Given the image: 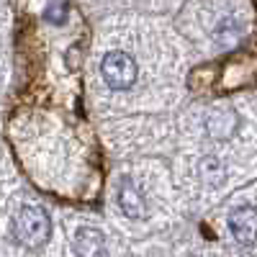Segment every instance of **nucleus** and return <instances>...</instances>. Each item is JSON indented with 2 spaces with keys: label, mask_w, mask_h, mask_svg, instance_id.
<instances>
[{
  "label": "nucleus",
  "mask_w": 257,
  "mask_h": 257,
  "mask_svg": "<svg viewBox=\"0 0 257 257\" xmlns=\"http://www.w3.org/2000/svg\"><path fill=\"white\" fill-rule=\"evenodd\" d=\"M118 206H121V211L126 213V216H132V219H142L144 213H147L144 198H142L139 188L132 180H123V185L118 190Z\"/></svg>",
  "instance_id": "5"
},
{
  "label": "nucleus",
  "mask_w": 257,
  "mask_h": 257,
  "mask_svg": "<svg viewBox=\"0 0 257 257\" xmlns=\"http://www.w3.org/2000/svg\"><path fill=\"white\" fill-rule=\"evenodd\" d=\"M201 178L208 183V185H219L224 180V170H221V162L216 157H206L201 160Z\"/></svg>",
  "instance_id": "7"
},
{
  "label": "nucleus",
  "mask_w": 257,
  "mask_h": 257,
  "mask_svg": "<svg viewBox=\"0 0 257 257\" xmlns=\"http://www.w3.org/2000/svg\"><path fill=\"white\" fill-rule=\"evenodd\" d=\"M100 75L111 90H128L137 82V62L126 52H108L100 62Z\"/></svg>",
  "instance_id": "2"
},
{
  "label": "nucleus",
  "mask_w": 257,
  "mask_h": 257,
  "mask_svg": "<svg viewBox=\"0 0 257 257\" xmlns=\"http://www.w3.org/2000/svg\"><path fill=\"white\" fill-rule=\"evenodd\" d=\"M229 229L239 244H254L257 242V208L254 206H239L231 211Z\"/></svg>",
  "instance_id": "3"
},
{
  "label": "nucleus",
  "mask_w": 257,
  "mask_h": 257,
  "mask_svg": "<svg viewBox=\"0 0 257 257\" xmlns=\"http://www.w3.org/2000/svg\"><path fill=\"white\" fill-rule=\"evenodd\" d=\"M52 234V221L44 208L39 206H24L13 219V237L24 247H41L47 244Z\"/></svg>",
  "instance_id": "1"
},
{
  "label": "nucleus",
  "mask_w": 257,
  "mask_h": 257,
  "mask_svg": "<svg viewBox=\"0 0 257 257\" xmlns=\"http://www.w3.org/2000/svg\"><path fill=\"white\" fill-rule=\"evenodd\" d=\"M67 13H70L67 3H49L44 8V18L52 21V24H62V21H67Z\"/></svg>",
  "instance_id": "8"
},
{
  "label": "nucleus",
  "mask_w": 257,
  "mask_h": 257,
  "mask_svg": "<svg viewBox=\"0 0 257 257\" xmlns=\"http://www.w3.org/2000/svg\"><path fill=\"white\" fill-rule=\"evenodd\" d=\"M77 257H105V237L93 226H80L72 239Z\"/></svg>",
  "instance_id": "4"
},
{
  "label": "nucleus",
  "mask_w": 257,
  "mask_h": 257,
  "mask_svg": "<svg viewBox=\"0 0 257 257\" xmlns=\"http://www.w3.org/2000/svg\"><path fill=\"white\" fill-rule=\"evenodd\" d=\"M234 128H237V116H234V111L229 108H219V111H213L208 116V132L213 137H229Z\"/></svg>",
  "instance_id": "6"
}]
</instances>
